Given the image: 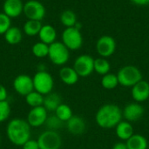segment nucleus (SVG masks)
I'll return each mask as SVG.
<instances>
[{
  "label": "nucleus",
  "instance_id": "22",
  "mask_svg": "<svg viewBox=\"0 0 149 149\" xmlns=\"http://www.w3.org/2000/svg\"><path fill=\"white\" fill-rule=\"evenodd\" d=\"M4 36V39L5 41L9 44V45H17L21 42L22 40V31L21 30L17 27V26H10L7 31L3 34Z\"/></svg>",
  "mask_w": 149,
  "mask_h": 149
},
{
  "label": "nucleus",
  "instance_id": "14",
  "mask_svg": "<svg viewBox=\"0 0 149 149\" xmlns=\"http://www.w3.org/2000/svg\"><path fill=\"white\" fill-rule=\"evenodd\" d=\"M132 97L135 102L141 103L149 98V83L142 79L132 87Z\"/></svg>",
  "mask_w": 149,
  "mask_h": 149
},
{
  "label": "nucleus",
  "instance_id": "15",
  "mask_svg": "<svg viewBox=\"0 0 149 149\" xmlns=\"http://www.w3.org/2000/svg\"><path fill=\"white\" fill-rule=\"evenodd\" d=\"M24 11V3L21 0H4L3 12L10 18L17 17Z\"/></svg>",
  "mask_w": 149,
  "mask_h": 149
},
{
  "label": "nucleus",
  "instance_id": "29",
  "mask_svg": "<svg viewBox=\"0 0 149 149\" xmlns=\"http://www.w3.org/2000/svg\"><path fill=\"white\" fill-rule=\"evenodd\" d=\"M31 52L33 55L37 58H45L48 56V53H49V45L41 41L38 42L32 46Z\"/></svg>",
  "mask_w": 149,
  "mask_h": 149
},
{
  "label": "nucleus",
  "instance_id": "23",
  "mask_svg": "<svg viewBox=\"0 0 149 149\" xmlns=\"http://www.w3.org/2000/svg\"><path fill=\"white\" fill-rule=\"evenodd\" d=\"M43 24L41 21L38 20H27L24 24V32L30 37L38 35Z\"/></svg>",
  "mask_w": 149,
  "mask_h": 149
},
{
  "label": "nucleus",
  "instance_id": "35",
  "mask_svg": "<svg viewBox=\"0 0 149 149\" xmlns=\"http://www.w3.org/2000/svg\"><path fill=\"white\" fill-rule=\"evenodd\" d=\"M130 1L138 6H146L149 4V0H130Z\"/></svg>",
  "mask_w": 149,
  "mask_h": 149
},
{
  "label": "nucleus",
  "instance_id": "13",
  "mask_svg": "<svg viewBox=\"0 0 149 149\" xmlns=\"http://www.w3.org/2000/svg\"><path fill=\"white\" fill-rule=\"evenodd\" d=\"M144 114V108L138 102H133L127 104L123 111L122 115L126 119L127 121L134 122L139 120Z\"/></svg>",
  "mask_w": 149,
  "mask_h": 149
},
{
  "label": "nucleus",
  "instance_id": "10",
  "mask_svg": "<svg viewBox=\"0 0 149 149\" xmlns=\"http://www.w3.org/2000/svg\"><path fill=\"white\" fill-rule=\"evenodd\" d=\"M96 51L101 58L111 57L116 51L115 39L108 35L101 36L96 42Z\"/></svg>",
  "mask_w": 149,
  "mask_h": 149
},
{
  "label": "nucleus",
  "instance_id": "32",
  "mask_svg": "<svg viewBox=\"0 0 149 149\" xmlns=\"http://www.w3.org/2000/svg\"><path fill=\"white\" fill-rule=\"evenodd\" d=\"M10 18L3 12L0 13V35H3L10 27Z\"/></svg>",
  "mask_w": 149,
  "mask_h": 149
},
{
  "label": "nucleus",
  "instance_id": "8",
  "mask_svg": "<svg viewBox=\"0 0 149 149\" xmlns=\"http://www.w3.org/2000/svg\"><path fill=\"white\" fill-rule=\"evenodd\" d=\"M73 68L79 77H88L94 71V58L88 54H82L75 59Z\"/></svg>",
  "mask_w": 149,
  "mask_h": 149
},
{
  "label": "nucleus",
  "instance_id": "26",
  "mask_svg": "<svg viewBox=\"0 0 149 149\" xmlns=\"http://www.w3.org/2000/svg\"><path fill=\"white\" fill-rule=\"evenodd\" d=\"M25 102L31 108L41 107L44 103V95L34 90L25 96Z\"/></svg>",
  "mask_w": 149,
  "mask_h": 149
},
{
  "label": "nucleus",
  "instance_id": "11",
  "mask_svg": "<svg viewBox=\"0 0 149 149\" xmlns=\"http://www.w3.org/2000/svg\"><path fill=\"white\" fill-rule=\"evenodd\" d=\"M13 88L17 94L25 97L27 94L34 91L33 79L29 75L20 74L14 79Z\"/></svg>",
  "mask_w": 149,
  "mask_h": 149
},
{
  "label": "nucleus",
  "instance_id": "19",
  "mask_svg": "<svg viewBox=\"0 0 149 149\" xmlns=\"http://www.w3.org/2000/svg\"><path fill=\"white\" fill-rule=\"evenodd\" d=\"M116 135L121 141H127L130 137H132L134 133V127L129 121H123L121 120L116 127H115Z\"/></svg>",
  "mask_w": 149,
  "mask_h": 149
},
{
  "label": "nucleus",
  "instance_id": "24",
  "mask_svg": "<svg viewBox=\"0 0 149 149\" xmlns=\"http://www.w3.org/2000/svg\"><path fill=\"white\" fill-rule=\"evenodd\" d=\"M111 65L105 58H98L94 59V72L100 75H106L110 72Z\"/></svg>",
  "mask_w": 149,
  "mask_h": 149
},
{
  "label": "nucleus",
  "instance_id": "12",
  "mask_svg": "<svg viewBox=\"0 0 149 149\" xmlns=\"http://www.w3.org/2000/svg\"><path fill=\"white\" fill-rule=\"evenodd\" d=\"M47 110L43 107H33L30 110L27 114V122L31 127H39L45 124L48 118Z\"/></svg>",
  "mask_w": 149,
  "mask_h": 149
},
{
  "label": "nucleus",
  "instance_id": "21",
  "mask_svg": "<svg viewBox=\"0 0 149 149\" xmlns=\"http://www.w3.org/2000/svg\"><path fill=\"white\" fill-rule=\"evenodd\" d=\"M126 144L127 149H148V140L139 134H134L126 141Z\"/></svg>",
  "mask_w": 149,
  "mask_h": 149
},
{
  "label": "nucleus",
  "instance_id": "34",
  "mask_svg": "<svg viewBox=\"0 0 149 149\" xmlns=\"http://www.w3.org/2000/svg\"><path fill=\"white\" fill-rule=\"evenodd\" d=\"M7 97H8V93L6 88L3 85H0V101L6 100Z\"/></svg>",
  "mask_w": 149,
  "mask_h": 149
},
{
  "label": "nucleus",
  "instance_id": "20",
  "mask_svg": "<svg viewBox=\"0 0 149 149\" xmlns=\"http://www.w3.org/2000/svg\"><path fill=\"white\" fill-rule=\"evenodd\" d=\"M60 104H62L61 97L56 93H50L49 94L44 96L43 107L49 112H55Z\"/></svg>",
  "mask_w": 149,
  "mask_h": 149
},
{
  "label": "nucleus",
  "instance_id": "33",
  "mask_svg": "<svg viewBox=\"0 0 149 149\" xmlns=\"http://www.w3.org/2000/svg\"><path fill=\"white\" fill-rule=\"evenodd\" d=\"M23 149H40L38 141L37 140H32L30 139L29 141H27L23 146H22Z\"/></svg>",
  "mask_w": 149,
  "mask_h": 149
},
{
  "label": "nucleus",
  "instance_id": "1",
  "mask_svg": "<svg viewBox=\"0 0 149 149\" xmlns=\"http://www.w3.org/2000/svg\"><path fill=\"white\" fill-rule=\"evenodd\" d=\"M122 111L115 104H106L100 107L96 113L95 120L99 127L104 129L115 127L122 120Z\"/></svg>",
  "mask_w": 149,
  "mask_h": 149
},
{
  "label": "nucleus",
  "instance_id": "3",
  "mask_svg": "<svg viewBox=\"0 0 149 149\" xmlns=\"http://www.w3.org/2000/svg\"><path fill=\"white\" fill-rule=\"evenodd\" d=\"M117 77L119 79V84L124 87H133L143 79L141 70L131 65L121 67L117 73Z\"/></svg>",
  "mask_w": 149,
  "mask_h": 149
},
{
  "label": "nucleus",
  "instance_id": "17",
  "mask_svg": "<svg viewBox=\"0 0 149 149\" xmlns=\"http://www.w3.org/2000/svg\"><path fill=\"white\" fill-rule=\"evenodd\" d=\"M59 78L64 84L72 86L78 82L79 76L78 75L73 67L64 66L59 71Z\"/></svg>",
  "mask_w": 149,
  "mask_h": 149
},
{
  "label": "nucleus",
  "instance_id": "7",
  "mask_svg": "<svg viewBox=\"0 0 149 149\" xmlns=\"http://www.w3.org/2000/svg\"><path fill=\"white\" fill-rule=\"evenodd\" d=\"M40 149H59L62 146V139L57 131L46 130L38 138Z\"/></svg>",
  "mask_w": 149,
  "mask_h": 149
},
{
  "label": "nucleus",
  "instance_id": "16",
  "mask_svg": "<svg viewBox=\"0 0 149 149\" xmlns=\"http://www.w3.org/2000/svg\"><path fill=\"white\" fill-rule=\"evenodd\" d=\"M66 127L71 134L81 135L86 129V124L82 117L73 115L68 121H66Z\"/></svg>",
  "mask_w": 149,
  "mask_h": 149
},
{
  "label": "nucleus",
  "instance_id": "31",
  "mask_svg": "<svg viewBox=\"0 0 149 149\" xmlns=\"http://www.w3.org/2000/svg\"><path fill=\"white\" fill-rule=\"evenodd\" d=\"M10 114V106L7 100L0 101V123L5 121Z\"/></svg>",
  "mask_w": 149,
  "mask_h": 149
},
{
  "label": "nucleus",
  "instance_id": "5",
  "mask_svg": "<svg viewBox=\"0 0 149 149\" xmlns=\"http://www.w3.org/2000/svg\"><path fill=\"white\" fill-rule=\"evenodd\" d=\"M32 79L34 90L36 92L44 96L52 93L54 86V80L52 76L47 71H38Z\"/></svg>",
  "mask_w": 149,
  "mask_h": 149
},
{
  "label": "nucleus",
  "instance_id": "4",
  "mask_svg": "<svg viewBox=\"0 0 149 149\" xmlns=\"http://www.w3.org/2000/svg\"><path fill=\"white\" fill-rule=\"evenodd\" d=\"M48 57L52 64L64 65L70 58V50L62 42L55 41L49 45Z\"/></svg>",
  "mask_w": 149,
  "mask_h": 149
},
{
  "label": "nucleus",
  "instance_id": "25",
  "mask_svg": "<svg viewBox=\"0 0 149 149\" xmlns=\"http://www.w3.org/2000/svg\"><path fill=\"white\" fill-rule=\"evenodd\" d=\"M60 22L66 28L74 27L78 22L77 16L74 11H72L71 10H65L60 15Z\"/></svg>",
  "mask_w": 149,
  "mask_h": 149
},
{
  "label": "nucleus",
  "instance_id": "18",
  "mask_svg": "<svg viewBox=\"0 0 149 149\" xmlns=\"http://www.w3.org/2000/svg\"><path fill=\"white\" fill-rule=\"evenodd\" d=\"M38 38L41 42L50 45L56 41L57 31L52 25L45 24L42 26V28L38 33Z\"/></svg>",
  "mask_w": 149,
  "mask_h": 149
},
{
  "label": "nucleus",
  "instance_id": "6",
  "mask_svg": "<svg viewBox=\"0 0 149 149\" xmlns=\"http://www.w3.org/2000/svg\"><path fill=\"white\" fill-rule=\"evenodd\" d=\"M62 43L70 51L80 49L83 45V37L80 30L75 27L65 28L62 33Z\"/></svg>",
  "mask_w": 149,
  "mask_h": 149
},
{
  "label": "nucleus",
  "instance_id": "27",
  "mask_svg": "<svg viewBox=\"0 0 149 149\" xmlns=\"http://www.w3.org/2000/svg\"><path fill=\"white\" fill-rule=\"evenodd\" d=\"M55 115L63 122L68 121L73 116L72 110L71 109V107L68 105L63 103L60 104L58 107L55 110Z\"/></svg>",
  "mask_w": 149,
  "mask_h": 149
},
{
  "label": "nucleus",
  "instance_id": "30",
  "mask_svg": "<svg viewBox=\"0 0 149 149\" xmlns=\"http://www.w3.org/2000/svg\"><path fill=\"white\" fill-rule=\"evenodd\" d=\"M63 123L64 122L61 120H59L55 114L52 116H48L45 121V125L48 127V130H52V131H57L58 129H59L63 126Z\"/></svg>",
  "mask_w": 149,
  "mask_h": 149
},
{
  "label": "nucleus",
  "instance_id": "2",
  "mask_svg": "<svg viewBox=\"0 0 149 149\" xmlns=\"http://www.w3.org/2000/svg\"><path fill=\"white\" fill-rule=\"evenodd\" d=\"M6 135L13 145L22 147L31 139V126L25 120L13 119L7 125Z\"/></svg>",
  "mask_w": 149,
  "mask_h": 149
},
{
  "label": "nucleus",
  "instance_id": "9",
  "mask_svg": "<svg viewBox=\"0 0 149 149\" xmlns=\"http://www.w3.org/2000/svg\"><path fill=\"white\" fill-rule=\"evenodd\" d=\"M23 13L29 20L41 21L45 16V8L38 0H29L24 4Z\"/></svg>",
  "mask_w": 149,
  "mask_h": 149
},
{
  "label": "nucleus",
  "instance_id": "28",
  "mask_svg": "<svg viewBox=\"0 0 149 149\" xmlns=\"http://www.w3.org/2000/svg\"><path fill=\"white\" fill-rule=\"evenodd\" d=\"M119 84V79L117 74L107 73L104 75L101 79V86L107 90H113L117 87Z\"/></svg>",
  "mask_w": 149,
  "mask_h": 149
},
{
  "label": "nucleus",
  "instance_id": "36",
  "mask_svg": "<svg viewBox=\"0 0 149 149\" xmlns=\"http://www.w3.org/2000/svg\"><path fill=\"white\" fill-rule=\"evenodd\" d=\"M112 149H127V146L126 143L120 141V142L115 143V144L113 146V148Z\"/></svg>",
  "mask_w": 149,
  "mask_h": 149
}]
</instances>
